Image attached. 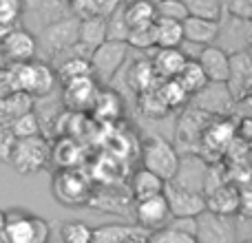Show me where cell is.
Segmentation results:
<instances>
[{"label":"cell","mask_w":252,"mask_h":243,"mask_svg":"<svg viewBox=\"0 0 252 243\" xmlns=\"http://www.w3.org/2000/svg\"><path fill=\"white\" fill-rule=\"evenodd\" d=\"M56 2H62V4H69L71 0H56Z\"/></svg>","instance_id":"cell-42"},{"label":"cell","mask_w":252,"mask_h":243,"mask_svg":"<svg viewBox=\"0 0 252 243\" xmlns=\"http://www.w3.org/2000/svg\"><path fill=\"white\" fill-rule=\"evenodd\" d=\"M106 40H109V33H106V18L93 16V18L80 20L78 44H82L89 53H91L93 49H97L100 44H104Z\"/></svg>","instance_id":"cell-20"},{"label":"cell","mask_w":252,"mask_h":243,"mask_svg":"<svg viewBox=\"0 0 252 243\" xmlns=\"http://www.w3.org/2000/svg\"><path fill=\"white\" fill-rule=\"evenodd\" d=\"M206 161L201 159L199 155H188L179 157V166H177V173L175 177L170 179V183L179 188H188V190H197V192H204V183H206Z\"/></svg>","instance_id":"cell-13"},{"label":"cell","mask_w":252,"mask_h":243,"mask_svg":"<svg viewBox=\"0 0 252 243\" xmlns=\"http://www.w3.org/2000/svg\"><path fill=\"white\" fill-rule=\"evenodd\" d=\"M237 243H252L250 239H244V241H237Z\"/></svg>","instance_id":"cell-44"},{"label":"cell","mask_w":252,"mask_h":243,"mask_svg":"<svg viewBox=\"0 0 252 243\" xmlns=\"http://www.w3.org/2000/svg\"><path fill=\"white\" fill-rule=\"evenodd\" d=\"M226 89H228V93H230V97H232L235 104L250 100V91H252V58H250L248 49L228 53Z\"/></svg>","instance_id":"cell-8"},{"label":"cell","mask_w":252,"mask_h":243,"mask_svg":"<svg viewBox=\"0 0 252 243\" xmlns=\"http://www.w3.org/2000/svg\"><path fill=\"white\" fill-rule=\"evenodd\" d=\"M97 80L93 75H87V78H78V80H71V82L62 84L64 87V102L71 106V109H91L93 100L97 95Z\"/></svg>","instance_id":"cell-16"},{"label":"cell","mask_w":252,"mask_h":243,"mask_svg":"<svg viewBox=\"0 0 252 243\" xmlns=\"http://www.w3.org/2000/svg\"><path fill=\"white\" fill-rule=\"evenodd\" d=\"M126 44L128 49H155V35H153V25L148 27H137V29H130L128 35H126Z\"/></svg>","instance_id":"cell-36"},{"label":"cell","mask_w":252,"mask_h":243,"mask_svg":"<svg viewBox=\"0 0 252 243\" xmlns=\"http://www.w3.org/2000/svg\"><path fill=\"white\" fill-rule=\"evenodd\" d=\"M148 243H197V239L192 235H186V232H179L175 228L166 226L161 230L148 232Z\"/></svg>","instance_id":"cell-35"},{"label":"cell","mask_w":252,"mask_h":243,"mask_svg":"<svg viewBox=\"0 0 252 243\" xmlns=\"http://www.w3.org/2000/svg\"><path fill=\"white\" fill-rule=\"evenodd\" d=\"M133 214H135V221H137L135 226H139L144 232L161 230L170 221V213H168L164 195H155V197H148V199L135 201Z\"/></svg>","instance_id":"cell-12"},{"label":"cell","mask_w":252,"mask_h":243,"mask_svg":"<svg viewBox=\"0 0 252 243\" xmlns=\"http://www.w3.org/2000/svg\"><path fill=\"white\" fill-rule=\"evenodd\" d=\"M179 157H182V152L159 135H148L142 144V168L155 173L164 182H170L175 177Z\"/></svg>","instance_id":"cell-3"},{"label":"cell","mask_w":252,"mask_h":243,"mask_svg":"<svg viewBox=\"0 0 252 243\" xmlns=\"http://www.w3.org/2000/svg\"><path fill=\"white\" fill-rule=\"evenodd\" d=\"M20 16H22V0H0V38L7 31L16 29V22Z\"/></svg>","instance_id":"cell-33"},{"label":"cell","mask_w":252,"mask_h":243,"mask_svg":"<svg viewBox=\"0 0 252 243\" xmlns=\"http://www.w3.org/2000/svg\"><path fill=\"white\" fill-rule=\"evenodd\" d=\"M197 64L201 66L206 80L210 84H226L228 78V51L219 49L217 44L204 47L199 51V56L195 58Z\"/></svg>","instance_id":"cell-14"},{"label":"cell","mask_w":252,"mask_h":243,"mask_svg":"<svg viewBox=\"0 0 252 243\" xmlns=\"http://www.w3.org/2000/svg\"><path fill=\"white\" fill-rule=\"evenodd\" d=\"M49 159H51L49 144L40 135L27 137V139H16V144L11 148V155H9V164L20 175H31L35 170L44 168L49 164Z\"/></svg>","instance_id":"cell-4"},{"label":"cell","mask_w":252,"mask_h":243,"mask_svg":"<svg viewBox=\"0 0 252 243\" xmlns=\"http://www.w3.org/2000/svg\"><path fill=\"white\" fill-rule=\"evenodd\" d=\"M206 210L215 214H221V217H232L237 214L239 208V188L230 186V183H223L219 188L206 192Z\"/></svg>","instance_id":"cell-17"},{"label":"cell","mask_w":252,"mask_h":243,"mask_svg":"<svg viewBox=\"0 0 252 243\" xmlns=\"http://www.w3.org/2000/svg\"><path fill=\"white\" fill-rule=\"evenodd\" d=\"M9 128H11V133L16 139H27V137L40 135V122L29 111V113H22V115H18V118H13L11 124H9Z\"/></svg>","instance_id":"cell-31"},{"label":"cell","mask_w":252,"mask_h":243,"mask_svg":"<svg viewBox=\"0 0 252 243\" xmlns=\"http://www.w3.org/2000/svg\"><path fill=\"white\" fill-rule=\"evenodd\" d=\"M0 230H2V210H0Z\"/></svg>","instance_id":"cell-43"},{"label":"cell","mask_w":252,"mask_h":243,"mask_svg":"<svg viewBox=\"0 0 252 243\" xmlns=\"http://www.w3.org/2000/svg\"><path fill=\"white\" fill-rule=\"evenodd\" d=\"M62 243H91L93 228L87 221H80V219H69L60 226L58 230Z\"/></svg>","instance_id":"cell-29"},{"label":"cell","mask_w":252,"mask_h":243,"mask_svg":"<svg viewBox=\"0 0 252 243\" xmlns=\"http://www.w3.org/2000/svg\"><path fill=\"white\" fill-rule=\"evenodd\" d=\"M122 16L128 31L137 29V27H148L157 18L155 2H151V0H130V2L122 4Z\"/></svg>","instance_id":"cell-22"},{"label":"cell","mask_w":252,"mask_h":243,"mask_svg":"<svg viewBox=\"0 0 252 243\" xmlns=\"http://www.w3.org/2000/svg\"><path fill=\"white\" fill-rule=\"evenodd\" d=\"M155 13L157 18H166V20L175 22H184L188 18L184 0H155Z\"/></svg>","instance_id":"cell-34"},{"label":"cell","mask_w":252,"mask_h":243,"mask_svg":"<svg viewBox=\"0 0 252 243\" xmlns=\"http://www.w3.org/2000/svg\"><path fill=\"white\" fill-rule=\"evenodd\" d=\"M186 60L188 58L182 53V49H157L151 60V66L157 80H175L179 71L184 69Z\"/></svg>","instance_id":"cell-18"},{"label":"cell","mask_w":252,"mask_h":243,"mask_svg":"<svg viewBox=\"0 0 252 243\" xmlns=\"http://www.w3.org/2000/svg\"><path fill=\"white\" fill-rule=\"evenodd\" d=\"M175 82L179 84V89H182L188 97L197 95L199 91H204V89L208 87V80H206L201 66L197 64V60H186V64H184V69L177 73Z\"/></svg>","instance_id":"cell-24"},{"label":"cell","mask_w":252,"mask_h":243,"mask_svg":"<svg viewBox=\"0 0 252 243\" xmlns=\"http://www.w3.org/2000/svg\"><path fill=\"white\" fill-rule=\"evenodd\" d=\"M161 195H164L166 206H168L170 219H197L201 213H206L204 192L179 188V186H175V183L166 182Z\"/></svg>","instance_id":"cell-9"},{"label":"cell","mask_w":252,"mask_h":243,"mask_svg":"<svg viewBox=\"0 0 252 243\" xmlns=\"http://www.w3.org/2000/svg\"><path fill=\"white\" fill-rule=\"evenodd\" d=\"M51 188H53V197L66 208H82L93 197L89 182L80 173H75L73 168H62L53 177Z\"/></svg>","instance_id":"cell-7"},{"label":"cell","mask_w":252,"mask_h":243,"mask_svg":"<svg viewBox=\"0 0 252 243\" xmlns=\"http://www.w3.org/2000/svg\"><path fill=\"white\" fill-rule=\"evenodd\" d=\"M53 73H56V80L66 84V82H71V80L91 75V64H89L87 56H71V58H64V60L58 62Z\"/></svg>","instance_id":"cell-25"},{"label":"cell","mask_w":252,"mask_h":243,"mask_svg":"<svg viewBox=\"0 0 252 243\" xmlns=\"http://www.w3.org/2000/svg\"><path fill=\"white\" fill-rule=\"evenodd\" d=\"M69 7H71V11H73V16L78 18V20L100 16V0H71Z\"/></svg>","instance_id":"cell-38"},{"label":"cell","mask_w":252,"mask_h":243,"mask_svg":"<svg viewBox=\"0 0 252 243\" xmlns=\"http://www.w3.org/2000/svg\"><path fill=\"white\" fill-rule=\"evenodd\" d=\"M126 58H128V44L118 42V40H106L104 44L89 53L91 75L100 82H109L126 64Z\"/></svg>","instance_id":"cell-5"},{"label":"cell","mask_w":252,"mask_h":243,"mask_svg":"<svg viewBox=\"0 0 252 243\" xmlns=\"http://www.w3.org/2000/svg\"><path fill=\"white\" fill-rule=\"evenodd\" d=\"M78 29L80 20L75 16L66 18H56L53 22L42 27V44L53 58H62L78 47Z\"/></svg>","instance_id":"cell-6"},{"label":"cell","mask_w":252,"mask_h":243,"mask_svg":"<svg viewBox=\"0 0 252 243\" xmlns=\"http://www.w3.org/2000/svg\"><path fill=\"white\" fill-rule=\"evenodd\" d=\"M153 35H155V49H179L184 42L182 22L155 18V22H153Z\"/></svg>","instance_id":"cell-23"},{"label":"cell","mask_w":252,"mask_h":243,"mask_svg":"<svg viewBox=\"0 0 252 243\" xmlns=\"http://www.w3.org/2000/svg\"><path fill=\"white\" fill-rule=\"evenodd\" d=\"M157 82H159V80H157L155 71H153L151 60H135L133 64H130L128 84H130V89H133L137 95L139 93H144V91H148V89H153Z\"/></svg>","instance_id":"cell-26"},{"label":"cell","mask_w":252,"mask_h":243,"mask_svg":"<svg viewBox=\"0 0 252 243\" xmlns=\"http://www.w3.org/2000/svg\"><path fill=\"white\" fill-rule=\"evenodd\" d=\"M151 2H155V0H151Z\"/></svg>","instance_id":"cell-45"},{"label":"cell","mask_w":252,"mask_h":243,"mask_svg":"<svg viewBox=\"0 0 252 243\" xmlns=\"http://www.w3.org/2000/svg\"><path fill=\"white\" fill-rule=\"evenodd\" d=\"M142 235H148V232H144L135 223H130V226L128 223H106V226L93 228L91 243H126Z\"/></svg>","instance_id":"cell-19"},{"label":"cell","mask_w":252,"mask_h":243,"mask_svg":"<svg viewBox=\"0 0 252 243\" xmlns=\"http://www.w3.org/2000/svg\"><path fill=\"white\" fill-rule=\"evenodd\" d=\"M4 69V58H2V51H0V71Z\"/></svg>","instance_id":"cell-41"},{"label":"cell","mask_w":252,"mask_h":243,"mask_svg":"<svg viewBox=\"0 0 252 243\" xmlns=\"http://www.w3.org/2000/svg\"><path fill=\"white\" fill-rule=\"evenodd\" d=\"M0 51H2L4 62H11V64H25L31 62L38 53V40L31 31L27 29H16L7 31V33L0 38Z\"/></svg>","instance_id":"cell-10"},{"label":"cell","mask_w":252,"mask_h":243,"mask_svg":"<svg viewBox=\"0 0 252 243\" xmlns=\"http://www.w3.org/2000/svg\"><path fill=\"white\" fill-rule=\"evenodd\" d=\"M164 186H166V182L157 177L155 173H151V170H146V168H139V170H135L133 177H130V197H133L135 201L148 199V197L161 195Z\"/></svg>","instance_id":"cell-21"},{"label":"cell","mask_w":252,"mask_h":243,"mask_svg":"<svg viewBox=\"0 0 252 243\" xmlns=\"http://www.w3.org/2000/svg\"><path fill=\"white\" fill-rule=\"evenodd\" d=\"M51 239V226L47 219L29 213L22 208H13L2 213V243H49Z\"/></svg>","instance_id":"cell-1"},{"label":"cell","mask_w":252,"mask_h":243,"mask_svg":"<svg viewBox=\"0 0 252 243\" xmlns=\"http://www.w3.org/2000/svg\"><path fill=\"white\" fill-rule=\"evenodd\" d=\"M9 82L11 89L18 93H27V95H49L56 87V73L47 62H25V64H13L9 71Z\"/></svg>","instance_id":"cell-2"},{"label":"cell","mask_w":252,"mask_h":243,"mask_svg":"<svg viewBox=\"0 0 252 243\" xmlns=\"http://www.w3.org/2000/svg\"><path fill=\"white\" fill-rule=\"evenodd\" d=\"M195 239L197 243H237L235 223L230 221V217H221L206 210L197 217Z\"/></svg>","instance_id":"cell-11"},{"label":"cell","mask_w":252,"mask_h":243,"mask_svg":"<svg viewBox=\"0 0 252 243\" xmlns=\"http://www.w3.org/2000/svg\"><path fill=\"white\" fill-rule=\"evenodd\" d=\"M148 235H142V237H135V239H130V241H126V243H148Z\"/></svg>","instance_id":"cell-40"},{"label":"cell","mask_w":252,"mask_h":243,"mask_svg":"<svg viewBox=\"0 0 252 243\" xmlns=\"http://www.w3.org/2000/svg\"><path fill=\"white\" fill-rule=\"evenodd\" d=\"M157 91H159L161 100H164L168 111H177L179 106H184L188 100V95L179 89V84L175 82V80H159V82H157Z\"/></svg>","instance_id":"cell-30"},{"label":"cell","mask_w":252,"mask_h":243,"mask_svg":"<svg viewBox=\"0 0 252 243\" xmlns=\"http://www.w3.org/2000/svg\"><path fill=\"white\" fill-rule=\"evenodd\" d=\"M139 109H142L148 118H164V115L168 113L159 91H157V84L153 89H148V91L139 93Z\"/></svg>","instance_id":"cell-32"},{"label":"cell","mask_w":252,"mask_h":243,"mask_svg":"<svg viewBox=\"0 0 252 243\" xmlns=\"http://www.w3.org/2000/svg\"><path fill=\"white\" fill-rule=\"evenodd\" d=\"M223 16L237 18V20H252V0H221Z\"/></svg>","instance_id":"cell-37"},{"label":"cell","mask_w":252,"mask_h":243,"mask_svg":"<svg viewBox=\"0 0 252 243\" xmlns=\"http://www.w3.org/2000/svg\"><path fill=\"white\" fill-rule=\"evenodd\" d=\"M122 109H124V104L120 100V95L113 91H106V89L104 91H97L95 100L91 104V111L100 120H118L122 115Z\"/></svg>","instance_id":"cell-27"},{"label":"cell","mask_w":252,"mask_h":243,"mask_svg":"<svg viewBox=\"0 0 252 243\" xmlns=\"http://www.w3.org/2000/svg\"><path fill=\"white\" fill-rule=\"evenodd\" d=\"M182 33H184V42L195 44V47H210V44H217L219 22L188 16L182 22Z\"/></svg>","instance_id":"cell-15"},{"label":"cell","mask_w":252,"mask_h":243,"mask_svg":"<svg viewBox=\"0 0 252 243\" xmlns=\"http://www.w3.org/2000/svg\"><path fill=\"white\" fill-rule=\"evenodd\" d=\"M13 144H16V137H13L11 128L4 126V124H0V159L9 161V155H11Z\"/></svg>","instance_id":"cell-39"},{"label":"cell","mask_w":252,"mask_h":243,"mask_svg":"<svg viewBox=\"0 0 252 243\" xmlns=\"http://www.w3.org/2000/svg\"><path fill=\"white\" fill-rule=\"evenodd\" d=\"M188 16L204 18V20L219 22L223 16V2L221 0H184Z\"/></svg>","instance_id":"cell-28"}]
</instances>
